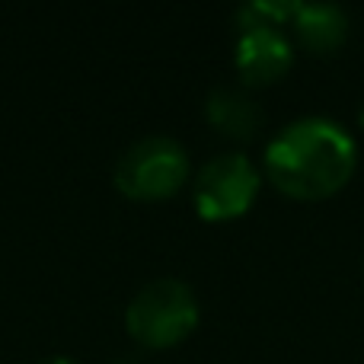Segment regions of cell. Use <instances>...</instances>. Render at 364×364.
Masks as SVG:
<instances>
[{
	"mask_svg": "<svg viewBox=\"0 0 364 364\" xmlns=\"http://www.w3.org/2000/svg\"><path fill=\"white\" fill-rule=\"evenodd\" d=\"M38 364H77V361H70V358H45V361H38Z\"/></svg>",
	"mask_w": 364,
	"mask_h": 364,
	"instance_id": "ba28073f",
	"label": "cell"
},
{
	"mask_svg": "<svg viewBox=\"0 0 364 364\" xmlns=\"http://www.w3.org/2000/svg\"><path fill=\"white\" fill-rule=\"evenodd\" d=\"M358 166L355 138L333 119L307 115L284 125L265 147V176L297 201L336 195Z\"/></svg>",
	"mask_w": 364,
	"mask_h": 364,
	"instance_id": "6da1fadb",
	"label": "cell"
},
{
	"mask_svg": "<svg viewBox=\"0 0 364 364\" xmlns=\"http://www.w3.org/2000/svg\"><path fill=\"white\" fill-rule=\"evenodd\" d=\"M188 179V154L176 138L147 134L115 164V188L134 201L173 198Z\"/></svg>",
	"mask_w": 364,
	"mask_h": 364,
	"instance_id": "3957f363",
	"label": "cell"
},
{
	"mask_svg": "<svg viewBox=\"0 0 364 364\" xmlns=\"http://www.w3.org/2000/svg\"><path fill=\"white\" fill-rule=\"evenodd\" d=\"M237 74L246 87H265L282 80L294 64V45L282 26H252L243 29L233 51Z\"/></svg>",
	"mask_w": 364,
	"mask_h": 364,
	"instance_id": "5b68a950",
	"label": "cell"
},
{
	"mask_svg": "<svg viewBox=\"0 0 364 364\" xmlns=\"http://www.w3.org/2000/svg\"><path fill=\"white\" fill-rule=\"evenodd\" d=\"M297 32V42L316 55H333L348 38V13L339 4H297V13L291 19Z\"/></svg>",
	"mask_w": 364,
	"mask_h": 364,
	"instance_id": "8992f818",
	"label": "cell"
},
{
	"mask_svg": "<svg viewBox=\"0 0 364 364\" xmlns=\"http://www.w3.org/2000/svg\"><path fill=\"white\" fill-rule=\"evenodd\" d=\"M358 122H361V128H364V106H361V112H358Z\"/></svg>",
	"mask_w": 364,
	"mask_h": 364,
	"instance_id": "9c48e42d",
	"label": "cell"
},
{
	"mask_svg": "<svg viewBox=\"0 0 364 364\" xmlns=\"http://www.w3.org/2000/svg\"><path fill=\"white\" fill-rule=\"evenodd\" d=\"M198 326V297L179 278H154L125 307V329L144 348H173Z\"/></svg>",
	"mask_w": 364,
	"mask_h": 364,
	"instance_id": "7a4b0ae2",
	"label": "cell"
},
{
	"mask_svg": "<svg viewBox=\"0 0 364 364\" xmlns=\"http://www.w3.org/2000/svg\"><path fill=\"white\" fill-rule=\"evenodd\" d=\"M259 192V170L246 154H218L192 182L195 211L205 220H233L250 211Z\"/></svg>",
	"mask_w": 364,
	"mask_h": 364,
	"instance_id": "277c9868",
	"label": "cell"
},
{
	"mask_svg": "<svg viewBox=\"0 0 364 364\" xmlns=\"http://www.w3.org/2000/svg\"><path fill=\"white\" fill-rule=\"evenodd\" d=\"M205 115L220 134L237 141L252 138L262 128V109L240 87H214L205 100Z\"/></svg>",
	"mask_w": 364,
	"mask_h": 364,
	"instance_id": "52a82bcc",
	"label": "cell"
}]
</instances>
